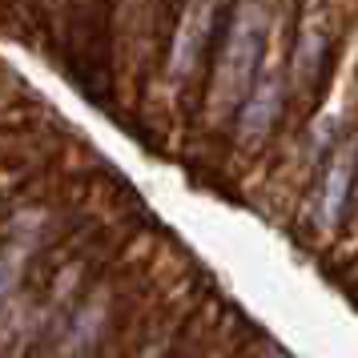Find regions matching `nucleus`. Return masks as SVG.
I'll return each mask as SVG.
<instances>
[{
	"instance_id": "nucleus-4",
	"label": "nucleus",
	"mask_w": 358,
	"mask_h": 358,
	"mask_svg": "<svg viewBox=\"0 0 358 358\" xmlns=\"http://www.w3.org/2000/svg\"><path fill=\"white\" fill-rule=\"evenodd\" d=\"M173 334H178V326H149V334L141 342H137V355L133 358H169V350H173Z\"/></svg>"
},
{
	"instance_id": "nucleus-2",
	"label": "nucleus",
	"mask_w": 358,
	"mask_h": 358,
	"mask_svg": "<svg viewBox=\"0 0 358 358\" xmlns=\"http://www.w3.org/2000/svg\"><path fill=\"white\" fill-rule=\"evenodd\" d=\"M350 201H358V137H346L330 149L326 165L318 169V181L306 194V210H302V229L306 234H322L330 238L334 229H342V217L350 210Z\"/></svg>"
},
{
	"instance_id": "nucleus-1",
	"label": "nucleus",
	"mask_w": 358,
	"mask_h": 358,
	"mask_svg": "<svg viewBox=\"0 0 358 358\" xmlns=\"http://www.w3.org/2000/svg\"><path fill=\"white\" fill-rule=\"evenodd\" d=\"M222 52L210 69L206 85V113L210 125H222L229 109H242L245 97L254 93V73H258L262 41H266V4L262 0H234V8L222 20Z\"/></svg>"
},
{
	"instance_id": "nucleus-3",
	"label": "nucleus",
	"mask_w": 358,
	"mask_h": 358,
	"mask_svg": "<svg viewBox=\"0 0 358 358\" xmlns=\"http://www.w3.org/2000/svg\"><path fill=\"white\" fill-rule=\"evenodd\" d=\"M217 20V0H181V17L169 36V57H165V77L185 89L194 69L206 61V45L213 36Z\"/></svg>"
}]
</instances>
